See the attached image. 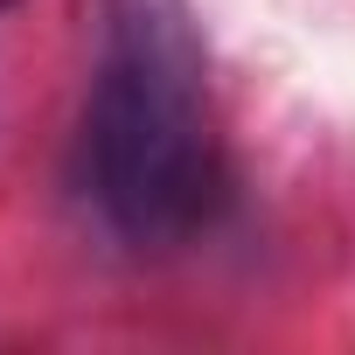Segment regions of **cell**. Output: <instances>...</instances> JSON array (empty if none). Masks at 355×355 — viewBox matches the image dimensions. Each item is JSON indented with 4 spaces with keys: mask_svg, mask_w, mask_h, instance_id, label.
<instances>
[{
    "mask_svg": "<svg viewBox=\"0 0 355 355\" xmlns=\"http://www.w3.org/2000/svg\"><path fill=\"white\" fill-rule=\"evenodd\" d=\"M91 196L125 244H182L223 202L209 56L189 0H98V77L84 112Z\"/></svg>",
    "mask_w": 355,
    "mask_h": 355,
    "instance_id": "1",
    "label": "cell"
},
{
    "mask_svg": "<svg viewBox=\"0 0 355 355\" xmlns=\"http://www.w3.org/2000/svg\"><path fill=\"white\" fill-rule=\"evenodd\" d=\"M0 8H15V0H0Z\"/></svg>",
    "mask_w": 355,
    "mask_h": 355,
    "instance_id": "2",
    "label": "cell"
}]
</instances>
